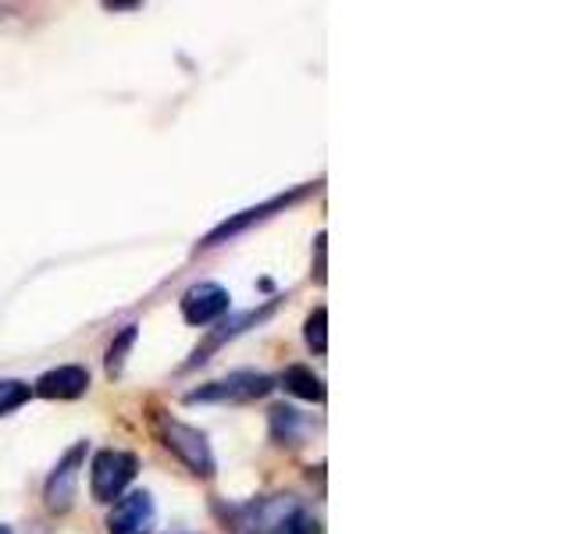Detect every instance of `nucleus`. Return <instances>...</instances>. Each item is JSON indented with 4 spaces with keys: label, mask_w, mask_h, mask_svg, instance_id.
Masks as SVG:
<instances>
[{
    "label": "nucleus",
    "mask_w": 570,
    "mask_h": 534,
    "mask_svg": "<svg viewBox=\"0 0 570 534\" xmlns=\"http://www.w3.org/2000/svg\"><path fill=\"white\" fill-rule=\"evenodd\" d=\"M299 431V413L293 407H271V435L278 442H293Z\"/></svg>",
    "instance_id": "nucleus-13"
},
{
    "label": "nucleus",
    "mask_w": 570,
    "mask_h": 534,
    "mask_svg": "<svg viewBox=\"0 0 570 534\" xmlns=\"http://www.w3.org/2000/svg\"><path fill=\"white\" fill-rule=\"evenodd\" d=\"M136 336H139L136 325H125L118 331V339L107 345V374H111V378H118V374L125 371V360H128V350L136 345Z\"/></svg>",
    "instance_id": "nucleus-12"
},
{
    "label": "nucleus",
    "mask_w": 570,
    "mask_h": 534,
    "mask_svg": "<svg viewBox=\"0 0 570 534\" xmlns=\"http://www.w3.org/2000/svg\"><path fill=\"white\" fill-rule=\"evenodd\" d=\"M22 402H29V385L25 382H14V378L0 382V417L19 410Z\"/></svg>",
    "instance_id": "nucleus-15"
},
{
    "label": "nucleus",
    "mask_w": 570,
    "mask_h": 534,
    "mask_svg": "<svg viewBox=\"0 0 570 534\" xmlns=\"http://www.w3.org/2000/svg\"><path fill=\"white\" fill-rule=\"evenodd\" d=\"M282 385H285V393H293L296 399H307V402H324V382L314 374L310 367L304 364H293V367H285L282 374Z\"/></svg>",
    "instance_id": "nucleus-11"
},
{
    "label": "nucleus",
    "mask_w": 570,
    "mask_h": 534,
    "mask_svg": "<svg viewBox=\"0 0 570 534\" xmlns=\"http://www.w3.org/2000/svg\"><path fill=\"white\" fill-rule=\"evenodd\" d=\"M304 336H307V345H310L314 353H324L328 350V310L324 307L310 310L307 325H304Z\"/></svg>",
    "instance_id": "nucleus-14"
},
{
    "label": "nucleus",
    "mask_w": 570,
    "mask_h": 534,
    "mask_svg": "<svg viewBox=\"0 0 570 534\" xmlns=\"http://www.w3.org/2000/svg\"><path fill=\"white\" fill-rule=\"evenodd\" d=\"M275 382L267 378L261 371H236L228 374L221 382H210V385H200L193 388L185 402H253V399H264Z\"/></svg>",
    "instance_id": "nucleus-3"
},
{
    "label": "nucleus",
    "mask_w": 570,
    "mask_h": 534,
    "mask_svg": "<svg viewBox=\"0 0 570 534\" xmlns=\"http://www.w3.org/2000/svg\"><path fill=\"white\" fill-rule=\"evenodd\" d=\"M314 250H318V271H314V279H318V285H324V232H318V239H314Z\"/></svg>",
    "instance_id": "nucleus-17"
},
{
    "label": "nucleus",
    "mask_w": 570,
    "mask_h": 534,
    "mask_svg": "<svg viewBox=\"0 0 570 534\" xmlns=\"http://www.w3.org/2000/svg\"><path fill=\"white\" fill-rule=\"evenodd\" d=\"M153 496L150 492H128L125 499L114 502V510L107 516V531L111 534H147L153 527Z\"/></svg>",
    "instance_id": "nucleus-8"
},
{
    "label": "nucleus",
    "mask_w": 570,
    "mask_h": 534,
    "mask_svg": "<svg viewBox=\"0 0 570 534\" xmlns=\"http://www.w3.org/2000/svg\"><path fill=\"white\" fill-rule=\"evenodd\" d=\"M82 459H86V442L71 445V450L65 453V459L54 467V474L47 478V492H43V499H47L50 513H68L71 510V502H76V488H79Z\"/></svg>",
    "instance_id": "nucleus-6"
},
{
    "label": "nucleus",
    "mask_w": 570,
    "mask_h": 534,
    "mask_svg": "<svg viewBox=\"0 0 570 534\" xmlns=\"http://www.w3.org/2000/svg\"><path fill=\"white\" fill-rule=\"evenodd\" d=\"M0 534H11V527H4V524H0Z\"/></svg>",
    "instance_id": "nucleus-18"
},
{
    "label": "nucleus",
    "mask_w": 570,
    "mask_h": 534,
    "mask_svg": "<svg viewBox=\"0 0 570 534\" xmlns=\"http://www.w3.org/2000/svg\"><path fill=\"white\" fill-rule=\"evenodd\" d=\"M271 307H275V303H267L264 310H250V314H239V317H232V321H221V325H218V331H210L207 342L200 345V350L193 353L190 367H193V364H204V360H210V353H214V350H221L225 342H232L236 336H242V331H247L250 325H261L264 317L271 314Z\"/></svg>",
    "instance_id": "nucleus-10"
},
{
    "label": "nucleus",
    "mask_w": 570,
    "mask_h": 534,
    "mask_svg": "<svg viewBox=\"0 0 570 534\" xmlns=\"http://www.w3.org/2000/svg\"><path fill=\"white\" fill-rule=\"evenodd\" d=\"M153 424H157V435H161V442L196 474V478H210L214 474V453H210V442H207L204 431L182 424L168 413H157Z\"/></svg>",
    "instance_id": "nucleus-2"
},
{
    "label": "nucleus",
    "mask_w": 570,
    "mask_h": 534,
    "mask_svg": "<svg viewBox=\"0 0 570 534\" xmlns=\"http://www.w3.org/2000/svg\"><path fill=\"white\" fill-rule=\"evenodd\" d=\"M86 388H90V371L86 367H76V364H68V367H54L47 371L43 378L36 382V393L43 399H76L82 396Z\"/></svg>",
    "instance_id": "nucleus-9"
},
{
    "label": "nucleus",
    "mask_w": 570,
    "mask_h": 534,
    "mask_svg": "<svg viewBox=\"0 0 570 534\" xmlns=\"http://www.w3.org/2000/svg\"><path fill=\"white\" fill-rule=\"evenodd\" d=\"M225 314H228V293H225L221 285L200 282L193 288H185V296H182V317H185V325L204 328V325L221 321Z\"/></svg>",
    "instance_id": "nucleus-7"
},
{
    "label": "nucleus",
    "mask_w": 570,
    "mask_h": 534,
    "mask_svg": "<svg viewBox=\"0 0 570 534\" xmlns=\"http://www.w3.org/2000/svg\"><path fill=\"white\" fill-rule=\"evenodd\" d=\"M293 496H267V499H250V502H218L214 513L232 527V534H278L282 524L296 513Z\"/></svg>",
    "instance_id": "nucleus-1"
},
{
    "label": "nucleus",
    "mask_w": 570,
    "mask_h": 534,
    "mask_svg": "<svg viewBox=\"0 0 570 534\" xmlns=\"http://www.w3.org/2000/svg\"><path fill=\"white\" fill-rule=\"evenodd\" d=\"M136 478V456L122 453V450H104L93 456V470H90V485H93V499L96 502H114L122 499L128 481Z\"/></svg>",
    "instance_id": "nucleus-4"
},
{
    "label": "nucleus",
    "mask_w": 570,
    "mask_h": 534,
    "mask_svg": "<svg viewBox=\"0 0 570 534\" xmlns=\"http://www.w3.org/2000/svg\"><path fill=\"white\" fill-rule=\"evenodd\" d=\"M278 534H321V524H318V516H310L304 510H296L289 521L282 524Z\"/></svg>",
    "instance_id": "nucleus-16"
},
{
    "label": "nucleus",
    "mask_w": 570,
    "mask_h": 534,
    "mask_svg": "<svg viewBox=\"0 0 570 534\" xmlns=\"http://www.w3.org/2000/svg\"><path fill=\"white\" fill-rule=\"evenodd\" d=\"M307 193H310V185H299V190L285 193V196H275V200H267V204H261V207H247V211H239V214H232V218H228V221H221L218 228H214V232H207V236H204V242H200V247H221V242H228V239L242 236V232H247V228H253V225L267 221L271 214L289 211V207H293V204H299V200H304Z\"/></svg>",
    "instance_id": "nucleus-5"
}]
</instances>
